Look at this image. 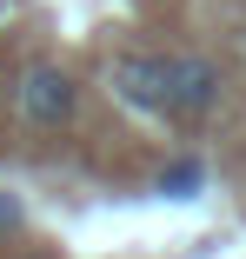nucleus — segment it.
Wrapping results in <instances>:
<instances>
[{"label": "nucleus", "mask_w": 246, "mask_h": 259, "mask_svg": "<svg viewBox=\"0 0 246 259\" xmlns=\"http://www.w3.org/2000/svg\"><path fill=\"white\" fill-rule=\"evenodd\" d=\"M113 100L140 120H173V54H120L113 60Z\"/></svg>", "instance_id": "nucleus-1"}, {"label": "nucleus", "mask_w": 246, "mask_h": 259, "mask_svg": "<svg viewBox=\"0 0 246 259\" xmlns=\"http://www.w3.org/2000/svg\"><path fill=\"white\" fill-rule=\"evenodd\" d=\"M14 100H20V120L27 126H67L80 113V80L67 67H54V60H33L20 73V93Z\"/></svg>", "instance_id": "nucleus-2"}, {"label": "nucleus", "mask_w": 246, "mask_h": 259, "mask_svg": "<svg viewBox=\"0 0 246 259\" xmlns=\"http://www.w3.org/2000/svg\"><path fill=\"white\" fill-rule=\"evenodd\" d=\"M220 93L226 80L207 54H173V120H207L220 107Z\"/></svg>", "instance_id": "nucleus-3"}, {"label": "nucleus", "mask_w": 246, "mask_h": 259, "mask_svg": "<svg viewBox=\"0 0 246 259\" xmlns=\"http://www.w3.org/2000/svg\"><path fill=\"white\" fill-rule=\"evenodd\" d=\"M200 186H207V166L193 160V153H186V160H173V166H160V180H153L160 199H193Z\"/></svg>", "instance_id": "nucleus-4"}, {"label": "nucleus", "mask_w": 246, "mask_h": 259, "mask_svg": "<svg viewBox=\"0 0 246 259\" xmlns=\"http://www.w3.org/2000/svg\"><path fill=\"white\" fill-rule=\"evenodd\" d=\"M7 226H20V206H14L7 193H0V233H7Z\"/></svg>", "instance_id": "nucleus-5"}, {"label": "nucleus", "mask_w": 246, "mask_h": 259, "mask_svg": "<svg viewBox=\"0 0 246 259\" xmlns=\"http://www.w3.org/2000/svg\"><path fill=\"white\" fill-rule=\"evenodd\" d=\"M0 20H7V0H0Z\"/></svg>", "instance_id": "nucleus-6"}]
</instances>
